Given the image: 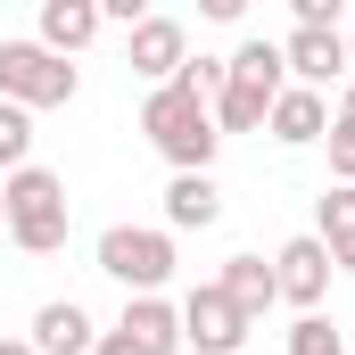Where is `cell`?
<instances>
[{
	"label": "cell",
	"mask_w": 355,
	"mask_h": 355,
	"mask_svg": "<svg viewBox=\"0 0 355 355\" xmlns=\"http://www.w3.org/2000/svg\"><path fill=\"white\" fill-rule=\"evenodd\" d=\"M314 215H322V248H331V272H355V190L339 182V190H322L314 198Z\"/></svg>",
	"instance_id": "cell-14"
},
{
	"label": "cell",
	"mask_w": 355,
	"mask_h": 355,
	"mask_svg": "<svg viewBox=\"0 0 355 355\" xmlns=\"http://www.w3.org/2000/svg\"><path fill=\"white\" fill-rule=\"evenodd\" d=\"M322 141H331V174L355 190V124H347V116H331V132H322Z\"/></svg>",
	"instance_id": "cell-18"
},
{
	"label": "cell",
	"mask_w": 355,
	"mask_h": 355,
	"mask_svg": "<svg viewBox=\"0 0 355 355\" xmlns=\"http://www.w3.org/2000/svg\"><path fill=\"white\" fill-rule=\"evenodd\" d=\"M91 355H157V347H149L141 331H124V322H116V331H99V347H91Z\"/></svg>",
	"instance_id": "cell-19"
},
{
	"label": "cell",
	"mask_w": 355,
	"mask_h": 355,
	"mask_svg": "<svg viewBox=\"0 0 355 355\" xmlns=\"http://www.w3.org/2000/svg\"><path fill=\"white\" fill-rule=\"evenodd\" d=\"M347 67H355V25H347Z\"/></svg>",
	"instance_id": "cell-22"
},
{
	"label": "cell",
	"mask_w": 355,
	"mask_h": 355,
	"mask_svg": "<svg viewBox=\"0 0 355 355\" xmlns=\"http://www.w3.org/2000/svg\"><path fill=\"white\" fill-rule=\"evenodd\" d=\"M265 132L281 141V149H314V141L331 132V99H322V91H297V83H289L281 99H272Z\"/></svg>",
	"instance_id": "cell-10"
},
{
	"label": "cell",
	"mask_w": 355,
	"mask_h": 355,
	"mask_svg": "<svg viewBox=\"0 0 355 355\" xmlns=\"http://www.w3.org/2000/svg\"><path fill=\"white\" fill-rule=\"evenodd\" d=\"M0 355H33V339H0Z\"/></svg>",
	"instance_id": "cell-20"
},
{
	"label": "cell",
	"mask_w": 355,
	"mask_h": 355,
	"mask_svg": "<svg viewBox=\"0 0 355 355\" xmlns=\"http://www.w3.org/2000/svg\"><path fill=\"white\" fill-rule=\"evenodd\" d=\"M99 25H107V17H99V0H42V33H33V42H42L50 58H75Z\"/></svg>",
	"instance_id": "cell-12"
},
{
	"label": "cell",
	"mask_w": 355,
	"mask_h": 355,
	"mask_svg": "<svg viewBox=\"0 0 355 355\" xmlns=\"http://www.w3.org/2000/svg\"><path fill=\"white\" fill-rule=\"evenodd\" d=\"M141 132H149V149L174 166V174H207L215 166V107L207 99H190L182 83H166V91H149V107H141Z\"/></svg>",
	"instance_id": "cell-1"
},
{
	"label": "cell",
	"mask_w": 355,
	"mask_h": 355,
	"mask_svg": "<svg viewBox=\"0 0 355 355\" xmlns=\"http://www.w3.org/2000/svg\"><path fill=\"white\" fill-rule=\"evenodd\" d=\"M75 83H83V75H75L67 58H50L42 42H0V99H8V107H25V116H33V107H67Z\"/></svg>",
	"instance_id": "cell-5"
},
{
	"label": "cell",
	"mask_w": 355,
	"mask_h": 355,
	"mask_svg": "<svg viewBox=\"0 0 355 355\" xmlns=\"http://www.w3.org/2000/svg\"><path fill=\"white\" fill-rule=\"evenodd\" d=\"M215 215H223L215 174H174V182H166V232H207Z\"/></svg>",
	"instance_id": "cell-13"
},
{
	"label": "cell",
	"mask_w": 355,
	"mask_h": 355,
	"mask_svg": "<svg viewBox=\"0 0 355 355\" xmlns=\"http://www.w3.org/2000/svg\"><path fill=\"white\" fill-rule=\"evenodd\" d=\"M99 272L124 281L132 297H157L174 281V232H149V223H107L99 232Z\"/></svg>",
	"instance_id": "cell-4"
},
{
	"label": "cell",
	"mask_w": 355,
	"mask_h": 355,
	"mask_svg": "<svg viewBox=\"0 0 355 355\" xmlns=\"http://www.w3.org/2000/svg\"><path fill=\"white\" fill-rule=\"evenodd\" d=\"M91 347H99V331H91V314L75 297H50L33 314V355H91Z\"/></svg>",
	"instance_id": "cell-11"
},
{
	"label": "cell",
	"mask_w": 355,
	"mask_h": 355,
	"mask_svg": "<svg viewBox=\"0 0 355 355\" xmlns=\"http://www.w3.org/2000/svg\"><path fill=\"white\" fill-rule=\"evenodd\" d=\"M0 232H8V207H0Z\"/></svg>",
	"instance_id": "cell-23"
},
{
	"label": "cell",
	"mask_w": 355,
	"mask_h": 355,
	"mask_svg": "<svg viewBox=\"0 0 355 355\" xmlns=\"http://www.w3.org/2000/svg\"><path fill=\"white\" fill-rule=\"evenodd\" d=\"M0 207H8V240L25 257H58L67 248V182L50 166H25V174L0 182Z\"/></svg>",
	"instance_id": "cell-3"
},
{
	"label": "cell",
	"mask_w": 355,
	"mask_h": 355,
	"mask_svg": "<svg viewBox=\"0 0 355 355\" xmlns=\"http://www.w3.org/2000/svg\"><path fill=\"white\" fill-rule=\"evenodd\" d=\"M215 289H223V297H232V306H240L248 322H257V314H265L272 297H281V289H272V265H265V257H232V265H223V281H215Z\"/></svg>",
	"instance_id": "cell-15"
},
{
	"label": "cell",
	"mask_w": 355,
	"mask_h": 355,
	"mask_svg": "<svg viewBox=\"0 0 355 355\" xmlns=\"http://www.w3.org/2000/svg\"><path fill=\"white\" fill-rule=\"evenodd\" d=\"M182 58H190V33H182L174 17H141L132 25V75H149V83L166 91L182 75Z\"/></svg>",
	"instance_id": "cell-9"
},
{
	"label": "cell",
	"mask_w": 355,
	"mask_h": 355,
	"mask_svg": "<svg viewBox=\"0 0 355 355\" xmlns=\"http://www.w3.org/2000/svg\"><path fill=\"white\" fill-rule=\"evenodd\" d=\"M33 166V116L0 99V174H25Z\"/></svg>",
	"instance_id": "cell-16"
},
{
	"label": "cell",
	"mask_w": 355,
	"mask_h": 355,
	"mask_svg": "<svg viewBox=\"0 0 355 355\" xmlns=\"http://www.w3.org/2000/svg\"><path fill=\"white\" fill-rule=\"evenodd\" d=\"M281 75L297 91H322V83H339V75H355L347 67V33H339V25H331V33H306V25H297V33L281 42Z\"/></svg>",
	"instance_id": "cell-7"
},
{
	"label": "cell",
	"mask_w": 355,
	"mask_h": 355,
	"mask_svg": "<svg viewBox=\"0 0 355 355\" xmlns=\"http://www.w3.org/2000/svg\"><path fill=\"white\" fill-rule=\"evenodd\" d=\"M289 91L281 75V42H240L223 58V99H215V132H257L272 116V99Z\"/></svg>",
	"instance_id": "cell-2"
},
{
	"label": "cell",
	"mask_w": 355,
	"mask_h": 355,
	"mask_svg": "<svg viewBox=\"0 0 355 355\" xmlns=\"http://www.w3.org/2000/svg\"><path fill=\"white\" fill-rule=\"evenodd\" d=\"M174 314H182V347H198V355H240V339H248V314H240L215 281H198Z\"/></svg>",
	"instance_id": "cell-6"
},
{
	"label": "cell",
	"mask_w": 355,
	"mask_h": 355,
	"mask_svg": "<svg viewBox=\"0 0 355 355\" xmlns=\"http://www.w3.org/2000/svg\"><path fill=\"white\" fill-rule=\"evenodd\" d=\"M289 355H347V339H339L322 314H297V322H289Z\"/></svg>",
	"instance_id": "cell-17"
},
{
	"label": "cell",
	"mask_w": 355,
	"mask_h": 355,
	"mask_svg": "<svg viewBox=\"0 0 355 355\" xmlns=\"http://www.w3.org/2000/svg\"><path fill=\"white\" fill-rule=\"evenodd\" d=\"M339 116H347V124H355V83H347V99H339Z\"/></svg>",
	"instance_id": "cell-21"
},
{
	"label": "cell",
	"mask_w": 355,
	"mask_h": 355,
	"mask_svg": "<svg viewBox=\"0 0 355 355\" xmlns=\"http://www.w3.org/2000/svg\"><path fill=\"white\" fill-rule=\"evenodd\" d=\"M272 289H281L297 314H314V306H322V289H331V248H322L314 232H306V240H289V248L272 257Z\"/></svg>",
	"instance_id": "cell-8"
}]
</instances>
